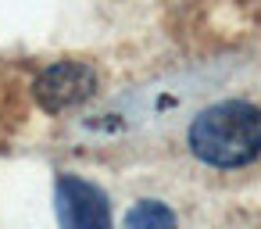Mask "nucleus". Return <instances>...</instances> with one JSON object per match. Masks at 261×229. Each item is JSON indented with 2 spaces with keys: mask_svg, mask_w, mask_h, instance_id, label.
I'll list each match as a JSON object with an SVG mask.
<instances>
[{
  "mask_svg": "<svg viewBox=\"0 0 261 229\" xmlns=\"http://www.w3.org/2000/svg\"><path fill=\"white\" fill-rule=\"evenodd\" d=\"M93 90H97V75H93V68H86L79 61H61L36 79V97L47 111L75 108L86 97H93Z\"/></svg>",
  "mask_w": 261,
  "mask_h": 229,
  "instance_id": "3",
  "label": "nucleus"
},
{
  "mask_svg": "<svg viewBox=\"0 0 261 229\" xmlns=\"http://www.w3.org/2000/svg\"><path fill=\"white\" fill-rule=\"evenodd\" d=\"M54 204H58L61 229H111V208H108L104 190L79 175L58 179Z\"/></svg>",
  "mask_w": 261,
  "mask_h": 229,
  "instance_id": "2",
  "label": "nucleus"
},
{
  "mask_svg": "<svg viewBox=\"0 0 261 229\" xmlns=\"http://www.w3.org/2000/svg\"><path fill=\"white\" fill-rule=\"evenodd\" d=\"M125 229H179L175 215L168 204L161 200H140L129 215H125Z\"/></svg>",
  "mask_w": 261,
  "mask_h": 229,
  "instance_id": "4",
  "label": "nucleus"
},
{
  "mask_svg": "<svg viewBox=\"0 0 261 229\" xmlns=\"http://www.w3.org/2000/svg\"><path fill=\"white\" fill-rule=\"evenodd\" d=\"M190 147L200 161L218 168L254 161L261 154V108L247 100H222L204 108L190 125Z\"/></svg>",
  "mask_w": 261,
  "mask_h": 229,
  "instance_id": "1",
  "label": "nucleus"
}]
</instances>
